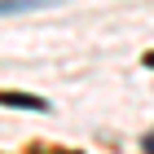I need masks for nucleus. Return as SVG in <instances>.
Returning a JSON list of instances; mask_svg holds the SVG:
<instances>
[{
	"instance_id": "1",
	"label": "nucleus",
	"mask_w": 154,
	"mask_h": 154,
	"mask_svg": "<svg viewBox=\"0 0 154 154\" xmlns=\"http://www.w3.org/2000/svg\"><path fill=\"white\" fill-rule=\"evenodd\" d=\"M0 106H22V110H40L44 115L48 101L44 97H31V93H0Z\"/></svg>"
},
{
	"instance_id": "4",
	"label": "nucleus",
	"mask_w": 154,
	"mask_h": 154,
	"mask_svg": "<svg viewBox=\"0 0 154 154\" xmlns=\"http://www.w3.org/2000/svg\"><path fill=\"white\" fill-rule=\"evenodd\" d=\"M145 154H154V132H150V137H145Z\"/></svg>"
},
{
	"instance_id": "3",
	"label": "nucleus",
	"mask_w": 154,
	"mask_h": 154,
	"mask_svg": "<svg viewBox=\"0 0 154 154\" xmlns=\"http://www.w3.org/2000/svg\"><path fill=\"white\" fill-rule=\"evenodd\" d=\"M40 154H79V150H48V145H44V150H40Z\"/></svg>"
},
{
	"instance_id": "2",
	"label": "nucleus",
	"mask_w": 154,
	"mask_h": 154,
	"mask_svg": "<svg viewBox=\"0 0 154 154\" xmlns=\"http://www.w3.org/2000/svg\"><path fill=\"white\" fill-rule=\"evenodd\" d=\"M48 0H0V13H26V9H40Z\"/></svg>"
},
{
	"instance_id": "5",
	"label": "nucleus",
	"mask_w": 154,
	"mask_h": 154,
	"mask_svg": "<svg viewBox=\"0 0 154 154\" xmlns=\"http://www.w3.org/2000/svg\"><path fill=\"white\" fill-rule=\"evenodd\" d=\"M145 66H154V53H145Z\"/></svg>"
}]
</instances>
